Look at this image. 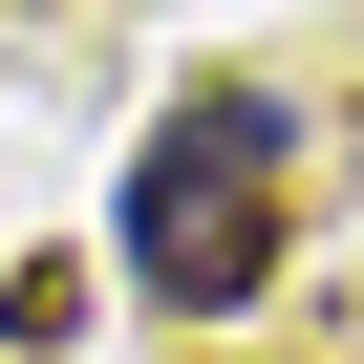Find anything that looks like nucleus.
I'll list each match as a JSON object with an SVG mask.
<instances>
[{"mask_svg":"<svg viewBox=\"0 0 364 364\" xmlns=\"http://www.w3.org/2000/svg\"><path fill=\"white\" fill-rule=\"evenodd\" d=\"M279 150H300L279 86H193V107L150 129V171H129L107 236H129V279H150L171 321H236V300L279 279Z\"/></svg>","mask_w":364,"mask_h":364,"instance_id":"obj_1","label":"nucleus"},{"mask_svg":"<svg viewBox=\"0 0 364 364\" xmlns=\"http://www.w3.org/2000/svg\"><path fill=\"white\" fill-rule=\"evenodd\" d=\"M343 171H364V129H343Z\"/></svg>","mask_w":364,"mask_h":364,"instance_id":"obj_2","label":"nucleus"}]
</instances>
